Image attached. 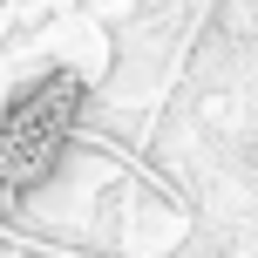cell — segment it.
Wrapping results in <instances>:
<instances>
[{
	"instance_id": "obj_2",
	"label": "cell",
	"mask_w": 258,
	"mask_h": 258,
	"mask_svg": "<svg viewBox=\"0 0 258 258\" xmlns=\"http://www.w3.org/2000/svg\"><path fill=\"white\" fill-rule=\"evenodd\" d=\"M7 204H14V197H7V190H0V218H7Z\"/></svg>"
},
{
	"instance_id": "obj_1",
	"label": "cell",
	"mask_w": 258,
	"mask_h": 258,
	"mask_svg": "<svg viewBox=\"0 0 258 258\" xmlns=\"http://www.w3.org/2000/svg\"><path fill=\"white\" fill-rule=\"evenodd\" d=\"M75 122H82V75H68V68L27 82L7 102V116H0V190L14 204L34 197L41 183H54L68 143H75Z\"/></svg>"
}]
</instances>
